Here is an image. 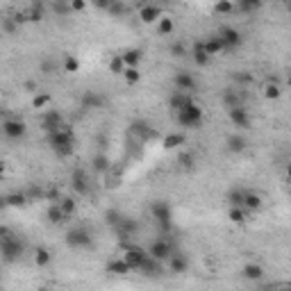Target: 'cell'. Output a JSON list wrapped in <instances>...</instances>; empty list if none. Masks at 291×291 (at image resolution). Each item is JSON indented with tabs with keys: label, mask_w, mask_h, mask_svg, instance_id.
Returning <instances> with one entry per match:
<instances>
[{
	"label": "cell",
	"mask_w": 291,
	"mask_h": 291,
	"mask_svg": "<svg viewBox=\"0 0 291 291\" xmlns=\"http://www.w3.org/2000/svg\"><path fill=\"white\" fill-rule=\"evenodd\" d=\"M5 198H7V207H25L27 203H30L25 191H11V194H7Z\"/></svg>",
	"instance_id": "4316f807"
},
{
	"label": "cell",
	"mask_w": 291,
	"mask_h": 291,
	"mask_svg": "<svg viewBox=\"0 0 291 291\" xmlns=\"http://www.w3.org/2000/svg\"><path fill=\"white\" fill-rule=\"evenodd\" d=\"M23 253H25V246H23V241L16 237L14 230H11L9 234H5V237H0V257L5 259L7 264L18 262V259L23 257Z\"/></svg>",
	"instance_id": "3957f363"
},
{
	"label": "cell",
	"mask_w": 291,
	"mask_h": 291,
	"mask_svg": "<svg viewBox=\"0 0 291 291\" xmlns=\"http://www.w3.org/2000/svg\"><path fill=\"white\" fill-rule=\"evenodd\" d=\"M259 207H262V196L255 194V191H246V196H243V210L257 212Z\"/></svg>",
	"instance_id": "cb8c5ba5"
},
{
	"label": "cell",
	"mask_w": 291,
	"mask_h": 291,
	"mask_svg": "<svg viewBox=\"0 0 291 291\" xmlns=\"http://www.w3.org/2000/svg\"><path fill=\"white\" fill-rule=\"evenodd\" d=\"M173 30H175V23H173V18H168V16L159 18V23H157V32L162 34V37H168V34H173Z\"/></svg>",
	"instance_id": "e575fe53"
},
{
	"label": "cell",
	"mask_w": 291,
	"mask_h": 291,
	"mask_svg": "<svg viewBox=\"0 0 291 291\" xmlns=\"http://www.w3.org/2000/svg\"><path fill=\"white\" fill-rule=\"evenodd\" d=\"M2 173H5V164L0 162V178H2Z\"/></svg>",
	"instance_id": "680465c9"
},
{
	"label": "cell",
	"mask_w": 291,
	"mask_h": 291,
	"mask_svg": "<svg viewBox=\"0 0 291 291\" xmlns=\"http://www.w3.org/2000/svg\"><path fill=\"white\" fill-rule=\"evenodd\" d=\"M141 57H144V50L141 48H128L125 53H121V60L125 66H139Z\"/></svg>",
	"instance_id": "603a6c76"
},
{
	"label": "cell",
	"mask_w": 291,
	"mask_h": 291,
	"mask_svg": "<svg viewBox=\"0 0 291 291\" xmlns=\"http://www.w3.org/2000/svg\"><path fill=\"white\" fill-rule=\"evenodd\" d=\"M71 11H84L86 9V0H69Z\"/></svg>",
	"instance_id": "f5cc1de1"
},
{
	"label": "cell",
	"mask_w": 291,
	"mask_h": 291,
	"mask_svg": "<svg viewBox=\"0 0 291 291\" xmlns=\"http://www.w3.org/2000/svg\"><path fill=\"white\" fill-rule=\"evenodd\" d=\"M91 166H93V171H96V173H107L109 168H112V162H109L107 155H103V152H100V155L93 157Z\"/></svg>",
	"instance_id": "f546056e"
},
{
	"label": "cell",
	"mask_w": 291,
	"mask_h": 291,
	"mask_svg": "<svg viewBox=\"0 0 291 291\" xmlns=\"http://www.w3.org/2000/svg\"><path fill=\"white\" fill-rule=\"evenodd\" d=\"M243 196H246V191H241V189H232L230 194H227L230 207H243Z\"/></svg>",
	"instance_id": "ab89813d"
},
{
	"label": "cell",
	"mask_w": 291,
	"mask_h": 291,
	"mask_svg": "<svg viewBox=\"0 0 291 291\" xmlns=\"http://www.w3.org/2000/svg\"><path fill=\"white\" fill-rule=\"evenodd\" d=\"M227 116H230L232 125L234 128H241V130H248L250 128V116L246 112L243 105H234V107H227Z\"/></svg>",
	"instance_id": "30bf717a"
},
{
	"label": "cell",
	"mask_w": 291,
	"mask_h": 291,
	"mask_svg": "<svg viewBox=\"0 0 291 291\" xmlns=\"http://www.w3.org/2000/svg\"><path fill=\"white\" fill-rule=\"evenodd\" d=\"M46 216H48V221L53 223V225H60V223H66L69 218L64 216V212H62L60 203H50L48 212H46Z\"/></svg>",
	"instance_id": "7402d4cb"
},
{
	"label": "cell",
	"mask_w": 291,
	"mask_h": 291,
	"mask_svg": "<svg viewBox=\"0 0 291 291\" xmlns=\"http://www.w3.org/2000/svg\"><path fill=\"white\" fill-rule=\"evenodd\" d=\"M48 144L57 157H71L73 150H75V132L64 123L55 132H48Z\"/></svg>",
	"instance_id": "6da1fadb"
},
{
	"label": "cell",
	"mask_w": 291,
	"mask_h": 291,
	"mask_svg": "<svg viewBox=\"0 0 291 291\" xmlns=\"http://www.w3.org/2000/svg\"><path fill=\"white\" fill-rule=\"evenodd\" d=\"M282 2H285V0H282Z\"/></svg>",
	"instance_id": "91938a15"
},
{
	"label": "cell",
	"mask_w": 291,
	"mask_h": 291,
	"mask_svg": "<svg viewBox=\"0 0 291 291\" xmlns=\"http://www.w3.org/2000/svg\"><path fill=\"white\" fill-rule=\"evenodd\" d=\"M50 262H53V255H50V250L43 248V246H39V248L34 250V264H37L39 269H43V266H48Z\"/></svg>",
	"instance_id": "f1b7e54d"
},
{
	"label": "cell",
	"mask_w": 291,
	"mask_h": 291,
	"mask_svg": "<svg viewBox=\"0 0 291 291\" xmlns=\"http://www.w3.org/2000/svg\"><path fill=\"white\" fill-rule=\"evenodd\" d=\"M64 71L66 73H77V71H80V62H77L73 55H66L64 57Z\"/></svg>",
	"instance_id": "ee69618b"
},
{
	"label": "cell",
	"mask_w": 291,
	"mask_h": 291,
	"mask_svg": "<svg viewBox=\"0 0 291 291\" xmlns=\"http://www.w3.org/2000/svg\"><path fill=\"white\" fill-rule=\"evenodd\" d=\"M146 250L144 248H139V246H132V243H128L123 248V255H121V259H123L125 264L130 266V271H139V266H141V262L146 259Z\"/></svg>",
	"instance_id": "52a82bcc"
},
{
	"label": "cell",
	"mask_w": 291,
	"mask_h": 291,
	"mask_svg": "<svg viewBox=\"0 0 291 291\" xmlns=\"http://www.w3.org/2000/svg\"><path fill=\"white\" fill-rule=\"evenodd\" d=\"M139 18H141V23L150 25V23H155V21H159V18H162V7H157V5H146V7H141Z\"/></svg>",
	"instance_id": "e0dca14e"
},
{
	"label": "cell",
	"mask_w": 291,
	"mask_h": 291,
	"mask_svg": "<svg viewBox=\"0 0 291 291\" xmlns=\"http://www.w3.org/2000/svg\"><path fill=\"white\" fill-rule=\"evenodd\" d=\"M125 69L123 60H121V55H114L112 60H109V73H114V75H121Z\"/></svg>",
	"instance_id": "60d3db41"
},
{
	"label": "cell",
	"mask_w": 291,
	"mask_h": 291,
	"mask_svg": "<svg viewBox=\"0 0 291 291\" xmlns=\"http://www.w3.org/2000/svg\"><path fill=\"white\" fill-rule=\"evenodd\" d=\"M180 146H184V135L164 137V150H175V148H180Z\"/></svg>",
	"instance_id": "d590c367"
},
{
	"label": "cell",
	"mask_w": 291,
	"mask_h": 291,
	"mask_svg": "<svg viewBox=\"0 0 291 291\" xmlns=\"http://www.w3.org/2000/svg\"><path fill=\"white\" fill-rule=\"evenodd\" d=\"M27 14V21L30 23H41L43 16H46V11H43V5H41V0H34L32 7L25 11Z\"/></svg>",
	"instance_id": "d4e9b609"
},
{
	"label": "cell",
	"mask_w": 291,
	"mask_h": 291,
	"mask_svg": "<svg viewBox=\"0 0 291 291\" xmlns=\"http://www.w3.org/2000/svg\"><path fill=\"white\" fill-rule=\"evenodd\" d=\"M0 130H2V135L7 137V139H23V137L27 135V125L23 119H7L2 121V125H0Z\"/></svg>",
	"instance_id": "8992f818"
},
{
	"label": "cell",
	"mask_w": 291,
	"mask_h": 291,
	"mask_svg": "<svg viewBox=\"0 0 291 291\" xmlns=\"http://www.w3.org/2000/svg\"><path fill=\"white\" fill-rule=\"evenodd\" d=\"M214 9L218 14H230V11H234V5H232V0H216Z\"/></svg>",
	"instance_id": "bcb514c9"
},
{
	"label": "cell",
	"mask_w": 291,
	"mask_h": 291,
	"mask_svg": "<svg viewBox=\"0 0 291 291\" xmlns=\"http://www.w3.org/2000/svg\"><path fill=\"white\" fill-rule=\"evenodd\" d=\"M82 109H103L107 105V98L100 91H84V96L80 98Z\"/></svg>",
	"instance_id": "7c38bea8"
},
{
	"label": "cell",
	"mask_w": 291,
	"mask_h": 291,
	"mask_svg": "<svg viewBox=\"0 0 291 291\" xmlns=\"http://www.w3.org/2000/svg\"><path fill=\"white\" fill-rule=\"evenodd\" d=\"M187 100H191V96H189V93H184V91H175V93L171 96V100H168V105H171V109L175 112V109H180L184 103H187Z\"/></svg>",
	"instance_id": "8d00e7d4"
},
{
	"label": "cell",
	"mask_w": 291,
	"mask_h": 291,
	"mask_svg": "<svg viewBox=\"0 0 291 291\" xmlns=\"http://www.w3.org/2000/svg\"><path fill=\"white\" fill-rule=\"evenodd\" d=\"M150 216H152V221L162 227L164 232L171 230V225H173V207L168 205V200H155V203L150 205Z\"/></svg>",
	"instance_id": "277c9868"
},
{
	"label": "cell",
	"mask_w": 291,
	"mask_h": 291,
	"mask_svg": "<svg viewBox=\"0 0 291 291\" xmlns=\"http://www.w3.org/2000/svg\"><path fill=\"white\" fill-rule=\"evenodd\" d=\"M121 75L125 77V82H128V84H137V82L141 80V73H139V69H137V66H125Z\"/></svg>",
	"instance_id": "74e56055"
},
{
	"label": "cell",
	"mask_w": 291,
	"mask_h": 291,
	"mask_svg": "<svg viewBox=\"0 0 291 291\" xmlns=\"http://www.w3.org/2000/svg\"><path fill=\"white\" fill-rule=\"evenodd\" d=\"M227 150L230 152H243L246 148H248V141L243 139V137H239V135H232V137H227Z\"/></svg>",
	"instance_id": "484cf974"
},
{
	"label": "cell",
	"mask_w": 291,
	"mask_h": 291,
	"mask_svg": "<svg viewBox=\"0 0 291 291\" xmlns=\"http://www.w3.org/2000/svg\"><path fill=\"white\" fill-rule=\"evenodd\" d=\"M171 55L173 57H184V55H187V48H184V43H173L171 46Z\"/></svg>",
	"instance_id": "f907efd6"
},
{
	"label": "cell",
	"mask_w": 291,
	"mask_h": 291,
	"mask_svg": "<svg viewBox=\"0 0 291 291\" xmlns=\"http://www.w3.org/2000/svg\"><path fill=\"white\" fill-rule=\"evenodd\" d=\"M148 255L150 257H155L157 262H166L168 257L173 255V246H171V241H168L166 237H162V239H155V241L150 243V248H148Z\"/></svg>",
	"instance_id": "9c48e42d"
},
{
	"label": "cell",
	"mask_w": 291,
	"mask_h": 291,
	"mask_svg": "<svg viewBox=\"0 0 291 291\" xmlns=\"http://www.w3.org/2000/svg\"><path fill=\"white\" fill-rule=\"evenodd\" d=\"M280 96H282V86L278 84L275 80H271L269 84L264 86V98H266V100H278Z\"/></svg>",
	"instance_id": "836d02e7"
},
{
	"label": "cell",
	"mask_w": 291,
	"mask_h": 291,
	"mask_svg": "<svg viewBox=\"0 0 291 291\" xmlns=\"http://www.w3.org/2000/svg\"><path fill=\"white\" fill-rule=\"evenodd\" d=\"M175 119H178V123L182 125V128L187 130H196L203 125V109H200V105H196L194 100H187V103L182 105L180 109H175Z\"/></svg>",
	"instance_id": "7a4b0ae2"
},
{
	"label": "cell",
	"mask_w": 291,
	"mask_h": 291,
	"mask_svg": "<svg viewBox=\"0 0 291 291\" xmlns=\"http://www.w3.org/2000/svg\"><path fill=\"white\" fill-rule=\"evenodd\" d=\"M227 218H230L232 223H246L248 221V212L243 210V207H230V212H227Z\"/></svg>",
	"instance_id": "d6a6232c"
},
{
	"label": "cell",
	"mask_w": 291,
	"mask_h": 291,
	"mask_svg": "<svg viewBox=\"0 0 291 291\" xmlns=\"http://www.w3.org/2000/svg\"><path fill=\"white\" fill-rule=\"evenodd\" d=\"M241 275L246 278V280H250V282H257V280L264 278V269H262L259 264H255V262H250V264H246L241 269Z\"/></svg>",
	"instance_id": "d6986e66"
},
{
	"label": "cell",
	"mask_w": 291,
	"mask_h": 291,
	"mask_svg": "<svg viewBox=\"0 0 291 291\" xmlns=\"http://www.w3.org/2000/svg\"><path fill=\"white\" fill-rule=\"evenodd\" d=\"M43 198L50 200V203H60V200H62V194L57 191V189H48V191L43 194Z\"/></svg>",
	"instance_id": "816d5d0a"
},
{
	"label": "cell",
	"mask_w": 291,
	"mask_h": 291,
	"mask_svg": "<svg viewBox=\"0 0 291 291\" xmlns=\"http://www.w3.org/2000/svg\"><path fill=\"white\" fill-rule=\"evenodd\" d=\"M91 5H93V7H98V9H107L109 0H91Z\"/></svg>",
	"instance_id": "9f6ffc18"
},
{
	"label": "cell",
	"mask_w": 291,
	"mask_h": 291,
	"mask_svg": "<svg viewBox=\"0 0 291 291\" xmlns=\"http://www.w3.org/2000/svg\"><path fill=\"white\" fill-rule=\"evenodd\" d=\"M223 103H225V107H234V105H241V103H239V98H237V93L232 91V89H227V91H225V96H223Z\"/></svg>",
	"instance_id": "c3c4849f"
},
{
	"label": "cell",
	"mask_w": 291,
	"mask_h": 291,
	"mask_svg": "<svg viewBox=\"0 0 291 291\" xmlns=\"http://www.w3.org/2000/svg\"><path fill=\"white\" fill-rule=\"evenodd\" d=\"M50 105V96L48 93H37L34 96V100H32V107L34 109H46Z\"/></svg>",
	"instance_id": "f6af8a7d"
},
{
	"label": "cell",
	"mask_w": 291,
	"mask_h": 291,
	"mask_svg": "<svg viewBox=\"0 0 291 291\" xmlns=\"http://www.w3.org/2000/svg\"><path fill=\"white\" fill-rule=\"evenodd\" d=\"M105 11H107L109 16H114V18H121V16L128 14V7H125L123 0H109V5H107V9Z\"/></svg>",
	"instance_id": "83f0119b"
},
{
	"label": "cell",
	"mask_w": 291,
	"mask_h": 291,
	"mask_svg": "<svg viewBox=\"0 0 291 291\" xmlns=\"http://www.w3.org/2000/svg\"><path fill=\"white\" fill-rule=\"evenodd\" d=\"M5 207H7V198H5V196H0V212L5 210Z\"/></svg>",
	"instance_id": "6f0895ef"
},
{
	"label": "cell",
	"mask_w": 291,
	"mask_h": 291,
	"mask_svg": "<svg viewBox=\"0 0 291 291\" xmlns=\"http://www.w3.org/2000/svg\"><path fill=\"white\" fill-rule=\"evenodd\" d=\"M71 189L77 196H86L91 191V182H89V175H86L84 168H75L71 173Z\"/></svg>",
	"instance_id": "ba28073f"
},
{
	"label": "cell",
	"mask_w": 291,
	"mask_h": 291,
	"mask_svg": "<svg viewBox=\"0 0 291 291\" xmlns=\"http://www.w3.org/2000/svg\"><path fill=\"white\" fill-rule=\"evenodd\" d=\"M264 5V0H239V9L241 11H255Z\"/></svg>",
	"instance_id": "7bdbcfd3"
},
{
	"label": "cell",
	"mask_w": 291,
	"mask_h": 291,
	"mask_svg": "<svg viewBox=\"0 0 291 291\" xmlns=\"http://www.w3.org/2000/svg\"><path fill=\"white\" fill-rule=\"evenodd\" d=\"M62 125H64V116H62L57 109H48V112L43 114L41 128L46 130V135H48V132H55V130L62 128Z\"/></svg>",
	"instance_id": "5bb4252c"
},
{
	"label": "cell",
	"mask_w": 291,
	"mask_h": 291,
	"mask_svg": "<svg viewBox=\"0 0 291 291\" xmlns=\"http://www.w3.org/2000/svg\"><path fill=\"white\" fill-rule=\"evenodd\" d=\"M2 30H5L7 34H14L18 30V23L14 21V16L11 18H5V21H2Z\"/></svg>",
	"instance_id": "681fc988"
},
{
	"label": "cell",
	"mask_w": 291,
	"mask_h": 291,
	"mask_svg": "<svg viewBox=\"0 0 291 291\" xmlns=\"http://www.w3.org/2000/svg\"><path fill=\"white\" fill-rule=\"evenodd\" d=\"M203 46H205V53L210 55V57H214V55H221L223 50H225V46H223V41H221V37H218V34L205 39V41H203Z\"/></svg>",
	"instance_id": "ac0fdd59"
},
{
	"label": "cell",
	"mask_w": 291,
	"mask_h": 291,
	"mask_svg": "<svg viewBox=\"0 0 291 291\" xmlns=\"http://www.w3.org/2000/svg\"><path fill=\"white\" fill-rule=\"evenodd\" d=\"M191 55H194V62L196 66H207L210 64V55L205 53V46H203V41H196L194 43V48H191Z\"/></svg>",
	"instance_id": "44dd1931"
},
{
	"label": "cell",
	"mask_w": 291,
	"mask_h": 291,
	"mask_svg": "<svg viewBox=\"0 0 291 291\" xmlns=\"http://www.w3.org/2000/svg\"><path fill=\"white\" fill-rule=\"evenodd\" d=\"M14 21H16L18 25H23V23H27V14L25 11H18V14H14Z\"/></svg>",
	"instance_id": "11a10c76"
},
{
	"label": "cell",
	"mask_w": 291,
	"mask_h": 291,
	"mask_svg": "<svg viewBox=\"0 0 291 291\" xmlns=\"http://www.w3.org/2000/svg\"><path fill=\"white\" fill-rule=\"evenodd\" d=\"M178 164L182 168H187V171H191V168L196 166V157H194V152H187V150H182L178 155Z\"/></svg>",
	"instance_id": "f35d334b"
},
{
	"label": "cell",
	"mask_w": 291,
	"mask_h": 291,
	"mask_svg": "<svg viewBox=\"0 0 291 291\" xmlns=\"http://www.w3.org/2000/svg\"><path fill=\"white\" fill-rule=\"evenodd\" d=\"M173 82H175V89H178V91H184V93H191L196 89L194 75H191V73H187V71H180V73H175Z\"/></svg>",
	"instance_id": "2e32d148"
},
{
	"label": "cell",
	"mask_w": 291,
	"mask_h": 291,
	"mask_svg": "<svg viewBox=\"0 0 291 291\" xmlns=\"http://www.w3.org/2000/svg\"><path fill=\"white\" fill-rule=\"evenodd\" d=\"M91 243H93V237L86 227H73V230H69V234H66V246L73 250L89 248Z\"/></svg>",
	"instance_id": "5b68a950"
},
{
	"label": "cell",
	"mask_w": 291,
	"mask_h": 291,
	"mask_svg": "<svg viewBox=\"0 0 291 291\" xmlns=\"http://www.w3.org/2000/svg\"><path fill=\"white\" fill-rule=\"evenodd\" d=\"M60 207H62V212H64L66 218H71V216H73V214L77 212V203H75L73 198H71V196H62Z\"/></svg>",
	"instance_id": "1f68e13d"
},
{
	"label": "cell",
	"mask_w": 291,
	"mask_h": 291,
	"mask_svg": "<svg viewBox=\"0 0 291 291\" xmlns=\"http://www.w3.org/2000/svg\"><path fill=\"white\" fill-rule=\"evenodd\" d=\"M166 262H168V269H171L173 275H182L189 271V257L182 253H173Z\"/></svg>",
	"instance_id": "9a60e30c"
},
{
	"label": "cell",
	"mask_w": 291,
	"mask_h": 291,
	"mask_svg": "<svg viewBox=\"0 0 291 291\" xmlns=\"http://www.w3.org/2000/svg\"><path fill=\"white\" fill-rule=\"evenodd\" d=\"M121 218H123V214H121L119 210H107V212H105V223H107V225H112V227L119 225Z\"/></svg>",
	"instance_id": "b9f144b4"
},
{
	"label": "cell",
	"mask_w": 291,
	"mask_h": 291,
	"mask_svg": "<svg viewBox=\"0 0 291 291\" xmlns=\"http://www.w3.org/2000/svg\"><path fill=\"white\" fill-rule=\"evenodd\" d=\"M53 9L57 11L60 16H64V14H69V11H71L69 0H55V2H53Z\"/></svg>",
	"instance_id": "7dc6e473"
},
{
	"label": "cell",
	"mask_w": 291,
	"mask_h": 291,
	"mask_svg": "<svg viewBox=\"0 0 291 291\" xmlns=\"http://www.w3.org/2000/svg\"><path fill=\"white\" fill-rule=\"evenodd\" d=\"M41 71H43V73H46V75H50V73H53V71H55L53 62H48V60H46V62H43V64H41Z\"/></svg>",
	"instance_id": "db71d44e"
},
{
	"label": "cell",
	"mask_w": 291,
	"mask_h": 291,
	"mask_svg": "<svg viewBox=\"0 0 291 291\" xmlns=\"http://www.w3.org/2000/svg\"><path fill=\"white\" fill-rule=\"evenodd\" d=\"M107 273H114V275H128L130 273V266L125 264L123 259H112V262H109L107 264Z\"/></svg>",
	"instance_id": "4dcf8cb0"
},
{
	"label": "cell",
	"mask_w": 291,
	"mask_h": 291,
	"mask_svg": "<svg viewBox=\"0 0 291 291\" xmlns=\"http://www.w3.org/2000/svg\"><path fill=\"white\" fill-rule=\"evenodd\" d=\"M139 271H141L144 275H157L159 271H162V262H157L155 257H150V255H146V259L141 262Z\"/></svg>",
	"instance_id": "ffe728a7"
},
{
	"label": "cell",
	"mask_w": 291,
	"mask_h": 291,
	"mask_svg": "<svg viewBox=\"0 0 291 291\" xmlns=\"http://www.w3.org/2000/svg\"><path fill=\"white\" fill-rule=\"evenodd\" d=\"M218 37H221V41H223V46H225V50L239 48V46H241V41H243L241 32H239L237 27H223L221 32H218Z\"/></svg>",
	"instance_id": "8fae6325"
},
{
	"label": "cell",
	"mask_w": 291,
	"mask_h": 291,
	"mask_svg": "<svg viewBox=\"0 0 291 291\" xmlns=\"http://www.w3.org/2000/svg\"><path fill=\"white\" fill-rule=\"evenodd\" d=\"M114 230H116V234H119L121 239H130L139 232V221H137V218H130V216H123Z\"/></svg>",
	"instance_id": "4fadbf2b"
}]
</instances>
